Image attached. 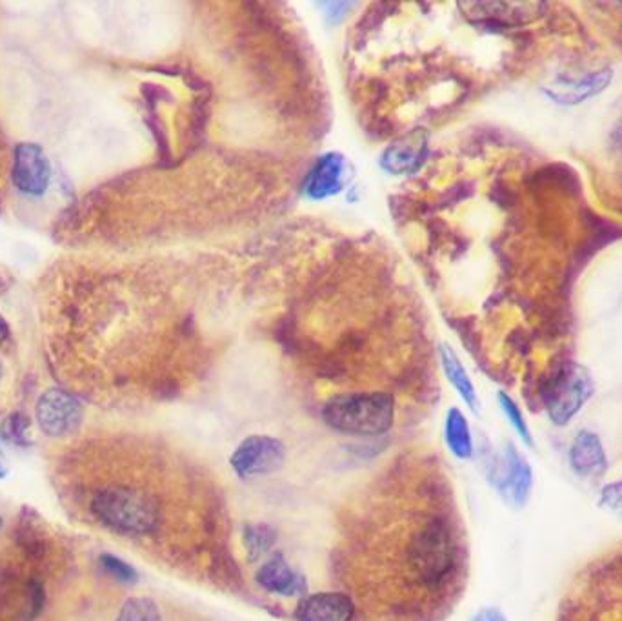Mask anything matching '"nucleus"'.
Here are the masks:
<instances>
[{
	"mask_svg": "<svg viewBox=\"0 0 622 621\" xmlns=\"http://www.w3.org/2000/svg\"><path fill=\"white\" fill-rule=\"evenodd\" d=\"M612 68L590 71L586 76L575 79H555L552 84L544 87V96L559 107H579L582 102L595 99L612 84Z\"/></svg>",
	"mask_w": 622,
	"mask_h": 621,
	"instance_id": "9d476101",
	"label": "nucleus"
},
{
	"mask_svg": "<svg viewBox=\"0 0 622 621\" xmlns=\"http://www.w3.org/2000/svg\"><path fill=\"white\" fill-rule=\"evenodd\" d=\"M287 444L268 434L247 435L230 455V469L242 481L275 474L287 463Z\"/></svg>",
	"mask_w": 622,
	"mask_h": 621,
	"instance_id": "39448f33",
	"label": "nucleus"
},
{
	"mask_svg": "<svg viewBox=\"0 0 622 621\" xmlns=\"http://www.w3.org/2000/svg\"><path fill=\"white\" fill-rule=\"evenodd\" d=\"M0 527H2V518H0Z\"/></svg>",
	"mask_w": 622,
	"mask_h": 621,
	"instance_id": "bb28decb",
	"label": "nucleus"
},
{
	"mask_svg": "<svg viewBox=\"0 0 622 621\" xmlns=\"http://www.w3.org/2000/svg\"><path fill=\"white\" fill-rule=\"evenodd\" d=\"M28 597H30L28 618H30V620H36V618L41 617V612L44 611L46 592L42 583L36 580L30 581V585H28Z\"/></svg>",
	"mask_w": 622,
	"mask_h": 621,
	"instance_id": "4be33fe9",
	"label": "nucleus"
},
{
	"mask_svg": "<svg viewBox=\"0 0 622 621\" xmlns=\"http://www.w3.org/2000/svg\"><path fill=\"white\" fill-rule=\"evenodd\" d=\"M253 581L261 591L277 598H302L308 594V581L291 567L287 554L273 551L257 565Z\"/></svg>",
	"mask_w": 622,
	"mask_h": 621,
	"instance_id": "6e6552de",
	"label": "nucleus"
},
{
	"mask_svg": "<svg viewBox=\"0 0 622 621\" xmlns=\"http://www.w3.org/2000/svg\"><path fill=\"white\" fill-rule=\"evenodd\" d=\"M99 565H101L102 571L108 577L119 581L122 585H136L137 581H139V572H137L136 567L130 565L128 561L122 560L119 555L104 552V554L99 555Z\"/></svg>",
	"mask_w": 622,
	"mask_h": 621,
	"instance_id": "6ab92c4d",
	"label": "nucleus"
},
{
	"mask_svg": "<svg viewBox=\"0 0 622 621\" xmlns=\"http://www.w3.org/2000/svg\"><path fill=\"white\" fill-rule=\"evenodd\" d=\"M498 403L499 409H501L502 414H504L508 423L512 427L513 432L519 435V440L522 441V444H526V447L532 449V429H530L526 418L522 414V410L521 407H519L518 401L513 400L512 395H508L506 392H499Z\"/></svg>",
	"mask_w": 622,
	"mask_h": 621,
	"instance_id": "a211bd4d",
	"label": "nucleus"
},
{
	"mask_svg": "<svg viewBox=\"0 0 622 621\" xmlns=\"http://www.w3.org/2000/svg\"><path fill=\"white\" fill-rule=\"evenodd\" d=\"M595 394V381L584 364L568 359L552 370L541 389L548 420L568 427Z\"/></svg>",
	"mask_w": 622,
	"mask_h": 621,
	"instance_id": "7ed1b4c3",
	"label": "nucleus"
},
{
	"mask_svg": "<svg viewBox=\"0 0 622 621\" xmlns=\"http://www.w3.org/2000/svg\"><path fill=\"white\" fill-rule=\"evenodd\" d=\"M486 478L499 498L515 511L524 509L532 498L535 483L532 465L513 443L504 444L501 452L490 458Z\"/></svg>",
	"mask_w": 622,
	"mask_h": 621,
	"instance_id": "20e7f679",
	"label": "nucleus"
},
{
	"mask_svg": "<svg viewBox=\"0 0 622 621\" xmlns=\"http://www.w3.org/2000/svg\"><path fill=\"white\" fill-rule=\"evenodd\" d=\"M350 181V162L339 152L322 153L308 170L302 181V198L308 201L321 202L337 198L344 192Z\"/></svg>",
	"mask_w": 622,
	"mask_h": 621,
	"instance_id": "0eeeda50",
	"label": "nucleus"
},
{
	"mask_svg": "<svg viewBox=\"0 0 622 621\" xmlns=\"http://www.w3.org/2000/svg\"><path fill=\"white\" fill-rule=\"evenodd\" d=\"M322 8H324L328 24L333 26L339 24L344 19L348 10H352L353 4H350V2H328Z\"/></svg>",
	"mask_w": 622,
	"mask_h": 621,
	"instance_id": "5701e85b",
	"label": "nucleus"
},
{
	"mask_svg": "<svg viewBox=\"0 0 622 621\" xmlns=\"http://www.w3.org/2000/svg\"><path fill=\"white\" fill-rule=\"evenodd\" d=\"M242 554L250 565H259L275 551L279 531L270 523H242L239 531Z\"/></svg>",
	"mask_w": 622,
	"mask_h": 621,
	"instance_id": "dca6fc26",
	"label": "nucleus"
},
{
	"mask_svg": "<svg viewBox=\"0 0 622 621\" xmlns=\"http://www.w3.org/2000/svg\"><path fill=\"white\" fill-rule=\"evenodd\" d=\"M475 621H508V618L498 607H484L475 614Z\"/></svg>",
	"mask_w": 622,
	"mask_h": 621,
	"instance_id": "b1692460",
	"label": "nucleus"
},
{
	"mask_svg": "<svg viewBox=\"0 0 622 621\" xmlns=\"http://www.w3.org/2000/svg\"><path fill=\"white\" fill-rule=\"evenodd\" d=\"M6 339H8V324L0 315V344L4 343Z\"/></svg>",
	"mask_w": 622,
	"mask_h": 621,
	"instance_id": "393cba45",
	"label": "nucleus"
},
{
	"mask_svg": "<svg viewBox=\"0 0 622 621\" xmlns=\"http://www.w3.org/2000/svg\"><path fill=\"white\" fill-rule=\"evenodd\" d=\"M322 423L337 434L375 440L390 434L397 420V401L384 390L333 395L321 409Z\"/></svg>",
	"mask_w": 622,
	"mask_h": 621,
	"instance_id": "f03ea898",
	"label": "nucleus"
},
{
	"mask_svg": "<svg viewBox=\"0 0 622 621\" xmlns=\"http://www.w3.org/2000/svg\"><path fill=\"white\" fill-rule=\"evenodd\" d=\"M13 181L22 193L41 196L50 184V162L36 144H21L16 150Z\"/></svg>",
	"mask_w": 622,
	"mask_h": 621,
	"instance_id": "f8f14e48",
	"label": "nucleus"
},
{
	"mask_svg": "<svg viewBox=\"0 0 622 621\" xmlns=\"http://www.w3.org/2000/svg\"><path fill=\"white\" fill-rule=\"evenodd\" d=\"M295 621H359L355 601L342 591L308 592L293 607Z\"/></svg>",
	"mask_w": 622,
	"mask_h": 621,
	"instance_id": "1a4fd4ad",
	"label": "nucleus"
},
{
	"mask_svg": "<svg viewBox=\"0 0 622 621\" xmlns=\"http://www.w3.org/2000/svg\"><path fill=\"white\" fill-rule=\"evenodd\" d=\"M6 475H8V467L4 465V461L0 458V480H4Z\"/></svg>",
	"mask_w": 622,
	"mask_h": 621,
	"instance_id": "a878e982",
	"label": "nucleus"
},
{
	"mask_svg": "<svg viewBox=\"0 0 622 621\" xmlns=\"http://www.w3.org/2000/svg\"><path fill=\"white\" fill-rule=\"evenodd\" d=\"M28 435H30V420L21 412L11 414L0 424V440L6 441V443L28 447V443H30Z\"/></svg>",
	"mask_w": 622,
	"mask_h": 621,
	"instance_id": "aec40b11",
	"label": "nucleus"
},
{
	"mask_svg": "<svg viewBox=\"0 0 622 621\" xmlns=\"http://www.w3.org/2000/svg\"><path fill=\"white\" fill-rule=\"evenodd\" d=\"M568 465L581 480L604 478L608 472V455L601 435L593 430H579L568 449Z\"/></svg>",
	"mask_w": 622,
	"mask_h": 621,
	"instance_id": "9b49d317",
	"label": "nucleus"
},
{
	"mask_svg": "<svg viewBox=\"0 0 622 621\" xmlns=\"http://www.w3.org/2000/svg\"><path fill=\"white\" fill-rule=\"evenodd\" d=\"M439 359H441L442 372L447 375L448 383L452 384L453 390L464 401L468 409L472 410L473 414H479L481 401H479L478 389L468 374V370L464 369L461 358L455 354V350L450 344L442 343L439 347Z\"/></svg>",
	"mask_w": 622,
	"mask_h": 621,
	"instance_id": "4468645a",
	"label": "nucleus"
},
{
	"mask_svg": "<svg viewBox=\"0 0 622 621\" xmlns=\"http://www.w3.org/2000/svg\"><path fill=\"white\" fill-rule=\"evenodd\" d=\"M599 507L622 521V480L602 487L599 492Z\"/></svg>",
	"mask_w": 622,
	"mask_h": 621,
	"instance_id": "412c9836",
	"label": "nucleus"
},
{
	"mask_svg": "<svg viewBox=\"0 0 622 621\" xmlns=\"http://www.w3.org/2000/svg\"><path fill=\"white\" fill-rule=\"evenodd\" d=\"M335 581L359 621H444L468 578V545L447 470L395 455L339 515Z\"/></svg>",
	"mask_w": 622,
	"mask_h": 621,
	"instance_id": "f257e3e1",
	"label": "nucleus"
},
{
	"mask_svg": "<svg viewBox=\"0 0 622 621\" xmlns=\"http://www.w3.org/2000/svg\"><path fill=\"white\" fill-rule=\"evenodd\" d=\"M444 444L448 452L459 461H470L475 458V441H473L472 427L461 409L452 407L444 415Z\"/></svg>",
	"mask_w": 622,
	"mask_h": 621,
	"instance_id": "2eb2a0df",
	"label": "nucleus"
},
{
	"mask_svg": "<svg viewBox=\"0 0 622 621\" xmlns=\"http://www.w3.org/2000/svg\"><path fill=\"white\" fill-rule=\"evenodd\" d=\"M428 139L422 132L410 133L382 152L381 168L390 176H413L427 159Z\"/></svg>",
	"mask_w": 622,
	"mask_h": 621,
	"instance_id": "ddd939ff",
	"label": "nucleus"
},
{
	"mask_svg": "<svg viewBox=\"0 0 622 621\" xmlns=\"http://www.w3.org/2000/svg\"><path fill=\"white\" fill-rule=\"evenodd\" d=\"M621 8H622V4H621Z\"/></svg>",
	"mask_w": 622,
	"mask_h": 621,
	"instance_id": "cd10ccee",
	"label": "nucleus"
},
{
	"mask_svg": "<svg viewBox=\"0 0 622 621\" xmlns=\"http://www.w3.org/2000/svg\"><path fill=\"white\" fill-rule=\"evenodd\" d=\"M113 621H168L159 601L150 597H130L122 601Z\"/></svg>",
	"mask_w": 622,
	"mask_h": 621,
	"instance_id": "f3484780",
	"label": "nucleus"
},
{
	"mask_svg": "<svg viewBox=\"0 0 622 621\" xmlns=\"http://www.w3.org/2000/svg\"><path fill=\"white\" fill-rule=\"evenodd\" d=\"M36 418L46 435L68 438L81 429L84 410L76 395L66 390L51 389L37 401Z\"/></svg>",
	"mask_w": 622,
	"mask_h": 621,
	"instance_id": "423d86ee",
	"label": "nucleus"
}]
</instances>
